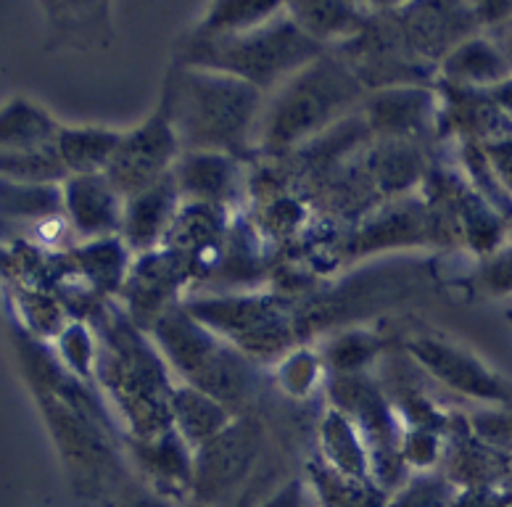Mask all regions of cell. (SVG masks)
<instances>
[{"mask_svg":"<svg viewBox=\"0 0 512 507\" xmlns=\"http://www.w3.org/2000/svg\"><path fill=\"white\" fill-rule=\"evenodd\" d=\"M262 507H309L307 502V492H304V486L301 484H288L283 486L275 497H270V500L264 502Z\"/></svg>","mask_w":512,"mask_h":507,"instance_id":"23","label":"cell"},{"mask_svg":"<svg viewBox=\"0 0 512 507\" xmlns=\"http://www.w3.org/2000/svg\"><path fill=\"white\" fill-rule=\"evenodd\" d=\"M169 410L175 412L177 423L183 428L185 439L193 444H204L212 436H217L225 428L227 412L220 402L206 397L204 391L196 389H180L172 394V405Z\"/></svg>","mask_w":512,"mask_h":507,"instance_id":"14","label":"cell"},{"mask_svg":"<svg viewBox=\"0 0 512 507\" xmlns=\"http://www.w3.org/2000/svg\"><path fill=\"white\" fill-rule=\"evenodd\" d=\"M454 72L462 74H478V77H489V74L499 72V59L486 48L483 43L465 45L457 56L452 59Z\"/></svg>","mask_w":512,"mask_h":507,"instance_id":"20","label":"cell"},{"mask_svg":"<svg viewBox=\"0 0 512 507\" xmlns=\"http://www.w3.org/2000/svg\"><path fill=\"white\" fill-rule=\"evenodd\" d=\"M259 93L233 74L188 72L169 93V125L196 151L233 148L249 133Z\"/></svg>","mask_w":512,"mask_h":507,"instance_id":"1","label":"cell"},{"mask_svg":"<svg viewBox=\"0 0 512 507\" xmlns=\"http://www.w3.org/2000/svg\"><path fill=\"white\" fill-rule=\"evenodd\" d=\"M180 188L198 199L217 201L227 196L230 183H233V164L227 162L222 154H212V151H198V154L188 156L185 164L180 167Z\"/></svg>","mask_w":512,"mask_h":507,"instance_id":"16","label":"cell"},{"mask_svg":"<svg viewBox=\"0 0 512 507\" xmlns=\"http://www.w3.org/2000/svg\"><path fill=\"white\" fill-rule=\"evenodd\" d=\"M159 336L177 368H183L206 397L222 405V402H238L246 394L249 375L243 362L233 352L214 344V338L206 336L191 320L164 317Z\"/></svg>","mask_w":512,"mask_h":507,"instance_id":"4","label":"cell"},{"mask_svg":"<svg viewBox=\"0 0 512 507\" xmlns=\"http://www.w3.org/2000/svg\"><path fill=\"white\" fill-rule=\"evenodd\" d=\"M175 180L172 177H161L159 183L146 188L138 196H132V204L127 209V236L135 246H148L161 236V230L169 225V214H172V193H175Z\"/></svg>","mask_w":512,"mask_h":507,"instance_id":"12","label":"cell"},{"mask_svg":"<svg viewBox=\"0 0 512 507\" xmlns=\"http://www.w3.org/2000/svg\"><path fill=\"white\" fill-rule=\"evenodd\" d=\"M449 507H510V497L505 492H494L491 486H476L462 497H452Z\"/></svg>","mask_w":512,"mask_h":507,"instance_id":"22","label":"cell"},{"mask_svg":"<svg viewBox=\"0 0 512 507\" xmlns=\"http://www.w3.org/2000/svg\"><path fill=\"white\" fill-rule=\"evenodd\" d=\"M317 53L315 40L293 22L256 24L233 37H222L206 56V64L233 72V77L254 88L270 85Z\"/></svg>","mask_w":512,"mask_h":507,"instance_id":"2","label":"cell"},{"mask_svg":"<svg viewBox=\"0 0 512 507\" xmlns=\"http://www.w3.org/2000/svg\"><path fill=\"white\" fill-rule=\"evenodd\" d=\"M138 457L143 471L151 478V489L169 500H175L180 494L191 492L193 460L185 452V444L175 434H164L148 439L138 447Z\"/></svg>","mask_w":512,"mask_h":507,"instance_id":"8","label":"cell"},{"mask_svg":"<svg viewBox=\"0 0 512 507\" xmlns=\"http://www.w3.org/2000/svg\"><path fill=\"white\" fill-rule=\"evenodd\" d=\"M125 507H175V500H169V497H164V494L151 489V492L132 497Z\"/></svg>","mask_w":512,"mask_h":507,"instance_id":"24","label":"cell"},{"mask_svg":"<svg viewBox=\"0 0 512 507\" xmlns=\"http://www.w3.org/2000/svg\"><path fill=\"white\" fill-rule=\"evenodd\" d=\"M177 135L164 114H156L151 122L138 127L127 138H119L109 159V180L114 191L138 196L164 177V167L175 154Z\"/></svg>","mask_w":512,"mask_h":507,"instance_id":"6","label":"cell"},{"mask_svg":"<svg viewBox=\"0 0 512 507\" xmlns=\"http://www.w3.org/2000/svg\"><path fill=\"white\" fill-rule=\"evenodd\" d=\"M191 507H204V505H196V502H193V505Z\"/></svg>","mask_w":512,"mask_h":507,"instance_id":"25","label":"cell"},{"mask_svg":"<svg viewBox=\"0 0 512 507\" xmlns=\"http://www.w3.org/2000/svg\"><path fill=\"white\" fill-rule=\"evenodd\" d=\"M56 138H59V127L30 101L16 98L0 109V154L48 148Z\"/></svg>","mask_w":512,"mask_h":507,"instance_id":"10","label":"cell"},{"mask_svg":"<svg viewBox=\"0 0 512 507\" xmlns=\"http://www.w3.org/2000/svg\"><path fill=\"white\" fill-rule=\"evenodd\" d=\"M66 206L77 228L88 233L111 230L119 220L117 191L101 175H77L66 188Z\"/></svg>","mask_w":512,"mask_h":507,"instance_id":"9","label":"cell"},{"mask_svg":"<svg viewBox=\"0 0 512 507\" xmlns=\"http://www.w3.org/2000/svg\"><path fill=\"white\" fill-rule=\"evenodd\" d=\"M315 492L322 507H383L386 492L370 478H352L336 473L328 465L312 468Z\"/></svg>","mask_w":512,"mask_h":507,"instance_id":"15","label":"cell"},{"mask_svg":"<svg viewBox=\"0 0 512 507\" xmlns=\"http://www.w3.org/2000/svg\"><path fill=\"white\" fill-rule=\"evenodd\" d=\"M417 93H388V96L378 98L373 114L378 117V125L394 127H410L417 117H420V106L415 103Z\"/></svg>","mask_w":512,"mask_h":507,"instance_id":"19","label":"cell"},{"mask_svg":"<svg viewBox=\"0 0 512 507\" xmlns=\"http://www.w3.org/2000/svg\"><path fill=\"white\" fill-rule=\"evenodd\" d=\"M357 93V80L346 69H341V64H333V61L312 64L280 96L278 106H272L267 140L272 146L275 143L280 146V143H291L307 133H315L341 106L352 103Z\"/></svg>","mask_w":512,"mask_h":507,"instance_id":"3","label":"cell"},{"mask_svg":"<svg viewBox=\"0 0 512 507\" xmlns=\"http://www.w3.org/2000/svg\"><path fill=\"white\" fill-rule=\"evenodd\" d=\"M452 497L454 494L449 484H444L439 478H417L383 507H449Z\"/></svg>","mask_w":512,"mask_h":507,"instance_id":"18","label":"cell"},{"mask_svg":"<svg viewBox=\"0 0 512 507\" xmlns=\"http://www.w3.org/2000/svg\"><path fill=\"white\" fill-rule=\"evenodd\" d=\"M259 452V428L256 423L225 426L217 436L198 447V457L193 460L191 492L193 502L204 507H214L227 494L241 486L249 476L251 465Z\"/></svg>","mask_w":512,"mask_h":507,"instance_id":"5","label":"cell"},{"mask_svg":"<svg viewBox=\"0 0 512 507\" xmlns=\"http://www.w3.org/2000/svg\"><path fill=\"white\" fill-rule=\"evenodd\" d=\"M296 16L304 19V30L312 32H336L344 30L349 22V8L346 6H299Z\"/></svg>","mask_w":512,"mask_h":507,"instance_id":"21","label":"cell"},{"mask_svg":"<svg viewBox=\"0 0 512 507\" xmlns=\"http://www.w3.org/2000/svg\"><path fill=\"white\" fill-rule=\"evenodd\" d=\"M415 354L423 360V365H428L439 378L449 381V386H454V389L481 394V397H494L497 394L499 383L491 381L486 370L478 368L476 362L468 360L457 349L441 346L436 341H420L415 346Z\"/></svg>","mask_w":512,"mask_h":507,"instance_id":"11","label":"cell"},{"mask_svg":"<svg viewBox=\"0 0 512 507\" xmlns=\"http://www.w3.org/2000/svg\"><path fill=\"white\" fill-rule=\"evenodd\" d=\"M201 320L220 325L241 338L251 349H270L278 352L286 344V325L264 302H220L198 309Z\"/></svg>","mask_w":512,"mask_h":507,"instance_id":"7","label":"cell"},{"mask_svg":"<svg viewBox=\"0 0 512 507\" xmlns=\"http://www.w3.org/2000/svg\"><path fill=\"white\" fill-rule=\"evenodd\" d=\"M275 11H278V6H272V3H225V6H220L209 16L206 32H222V35H227V32L233 30V35H238V32H246L259 22H264Z\"/></svg>","mask_w":512,"mask_h":507,"instance_id":"17","label":"cell"},{"mask_svg":"<svg viewBox=\"0 0 512 507\" xmlns=\"http://www.w3.org/2000/svg\"><path fill=\"white\" fill-rule=\"evenodd\" d=\"M119 143V135L103 130H59L56 154L64 169L77 175H98V167H106Z\"/></svg>","mask_w":512,"mask_h":507,"instance_id":"13","label":"cell"}]
</instances>
